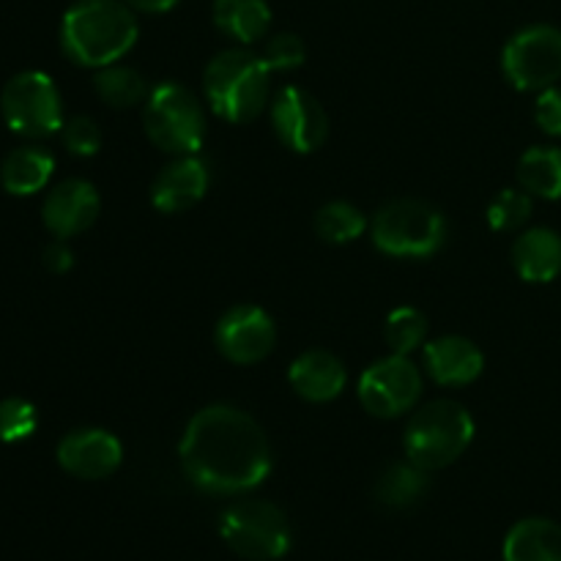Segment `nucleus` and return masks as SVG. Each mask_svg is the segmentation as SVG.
I'll return each mask as SVG.
<instances>
[{"label":"nucleus","mask_w":561,"mask_h":561,"mask_svg":"<svg viewBox=\"0 0 561 561\" xmlns=\"http://www.w3.org/2000/svg\"><path fill=\"white\" fill-rule=\"evenodd\" d=\"M186 480L214 496H241L263 485L272 471V447L263 427L236 405L197 411L179 444Z\"/></svg>","instance_id":"nucleus-1"},{"label":"nucleus","mask_w":561,"mask_h":561,"mask_svg":"<svg viewBox=\"0 0 561 561\" xmlns=\"http://www.w3.org/2000/svg\"><path fill=\"white\" fill-rule=\"evenodd\" d=\"M140 36L135 9L124 0H77L60 22V47L85 69L113 66Z\"/></svg>","instance_id":"nucleus-2"},{"label":"nucleus","mask_w":561,"mask_h":561,"mask_svg":"<svg viewBox=\"0 0 561 561\" xmlns=\"http://www.w3.org/2000/svg\"><path fill=\"white\" fill-rule=\"evenodd\" d=\"M203 93L219 118L250 124L266 110L272 93V69L263 55L247 47L222 49L203 71Z\"/></svg>","instance_id":"nucleus-3"},{"label":"nucleus","mask_w":561,"mask_h":561,"mask_svg":"<svg viewBox=\"0 0 561 561\" xmlns=\"http://www.w3.org/2000/svg\"><path fill=\"white\" fill-rule=\"evenodd\" d=\"M474 438V420L466 405L455 400H436L416 411L405 427L403 447L411 463L425 471L453 466Z\"/></svg>","instance_id":"nucleus-4"},{"label":"nucleus","mask_w":561,"mask_h":561,"mask_svg":"<svg viewBox=\"0 0 561 561\" xmlns=\"http://www.w3.org/2000/svg\"><path fill=\"white\" fill-rule=\"evenodd\" d=\"M142 126L159 151L186 157L197 153L206 140V113L186 85L164 80L148 93L142 104Z\"/></svg>","instance_id":"nucleus-5"},{"label":"nucleus","mask_w":561,"mask_h":561,"mask_svg":"<svg viewBox=\"0 0 561 561\" xmlns=\"http://www.w3.org/2000/svg\"><path fill=\"white\" fill-rule=\"evenodd\" d=\"M373 244L392 257H431L447 241V219L431 203L398 197L378 208L370 225Z\"/></svg>","instance_id":"nucleus-6"},{"label":"nucleus","mask_w":561,"mask_h":561,"mask_svg":"<svg viewBox=\"0 0 561 561\" xmlns=\"http://www.w3.org/2000/svg\"><path fill=\"white\" fill-rule=\"evenodd\" d=\"M219 537L236 557L277 561L290 551L294 529L283 510L266 499H241L219 518Z\"/></svg>","instance_id":"nucleus-7"},{"label":"nucleus","mask_w":561,"mask_h":561,"mask_svg":"<svg viewBox=\"0 0 561 561\" xmlns=\"http://www.w3.org/2000/svg\"><path fill=\"white\" fill-rule=\"evenodd\" d=\"M0 113L11 131L22 137H49L64 126L58 85L44 71H20L0 93Z\"/></svg>","instance_id":"nucleus-8"},{"label":"nucleus","mask_w":561,"mask_h":561,"mask_svg":"<svg viewBox=\"0 0 561 561\" xmlns=\"http://www.w3.org/2000/svg\"><path fill=\"white\" fill-rule=\"evenodd\" d=\"M510 85L540 93L561 80V31L557 25H529L515 33L502 53Z\"/></svg>","instance_id":"nucleus-9"},{"label":"nucleus","mask_w":561,"mask_h":561,"mask_svg":"<svg viewBox=\"0 0 561 561\" xmlns=\"http://www.w3.org/2000/svg\"><path fill=\"white\" fill-rule=\"evenodd\" d=\"M359 403L378 420H394L416 405L422 394V373L409 356L389 354L373 362L359 378Z\"/></svg>","instance_id":"nucleus-10"},{"label":"nucleus","mask_w":561,"mask_h":561,"mask_svg":"<svg viewBox=\"0 0 561 561\" xmlns=\"http://www.w3.org/2000/svg\"><path fill=\"white\" fill-rule=\"evenodd\" d=\"M272 126L279 142L296 153L318 151L329 137V115L323 104L310 91L296 85L274 93Z\"/></svg>","instance_id":"nucleus-11"},{"label":"nucleus","mask_w":561,"mask_h":561,"mask_svg":"<svg viewBox=\"0 0 561 561\" xmlns=\"http://www.w3.org/2000/svg\"><path fill=\"white\" fill-rule=\"evenodd\" d=\"M214 340L219 354L233 365H257L277 345V327L263 307L236 305L219 318Z\"/></svg>","instance_id":"nucleus-12"},{"label":"nucleus","mask_w":561,"mask_h":561,"mask_svg":"<svg viewBox=\"0 0 561 561\" xmlns=\"http://www.w3.org/2000/svg\"><path fill=\"white\" fill-rule=\"evenodd\" d=\"M124 460V447L102 427H80L58 444V466L77 480H104Z\"/></svg>","instance_id":"nucleus-13"},{"label":"nucleus","mask_w":561,"mask_h":561,"mask_svg":"<svg viewBox=\"0 0 561 561\" xmlns=\"http://www.w3.org/2000/svg\"><path fill=\"white\" fill-rule=\"evenodd\" d=\"M102 211L96 186L85 179H66L53 186L42 206V219L55 239H71L91 228Z\"/></svg>","instance_id":"nucleus-14"},{"label":"nucleus","mask_w":561,"mask_h":561,"mask_svg":"<svg viewBox=\"0 0 561 561\" xmlns=\"http://www.w3.org/2000/svg\"><path fill=\"white\" fill-rule=\"evenodd\" d=\"M206 162L197 153L175 157L173 162L164 164L151 184V201L162 214H181L201 203L208 192Z\"/></svg>","instance_id":"nucleus-15"},{"label":"nucleus","mask_w":561,"mask_h":561,"mask_svg":"<svg viewBox=\"0 0 561 561\" xmlns=\"http://www.w3.org/2000/svg\"><path fill=\"white\" fill-rule=\"evenodd\" d=\"M425 367L433 381L442 387H463L482 376L485 356L469 337L444 334L425 343Z\"/></svg>","instance_id":"nucleus-16"},{"label":"nucleus","mask_w":561,"mask_h":561,"mask_svg":"<svg viewBox=\"0 0 561 561\" xmlns=\"http://www.w3.org/2000/svg\"><path fill=\"white\" fill-rule=\"evenodd\" d=\"M288 381L307 403H329L343 394L348 373L337 356L323 348H312L296 356L288 370Z\"/></svg>","instance_id":"nucleus-17"},{"label":"nucleus","mask_w":561,"mask_h":561,"mask_svg":"<svg viewBox=\"0 0 561 561\" xmlns=\"http://www.w3.org/2000/svg\"><path fill=\"white\" fill-rule=\"evenodd\" d=\"M513 266L524 283H553L561 274V236L551 228H531L515 239Z\"/></svg>","instance_id":"nucleus-18"},{"label":"nucleus","mask_w":561,"mask_h":561,"mask_svg":"<svg viewBox=\"0 0 561 561\" xmlns=\"http://www.w3.org/2000/svg\"><path fill=\"white\" fill-rule=\"evenodd\" d=\"M55 173V157L47 148L22 146L14 148L0 164V184L9 195L27 197L42 192Z\"/></svg>","instance_id":"nucleus-19"},{"label":"nucleus","mask_w":561,"mask_h":561,"mask_svg":"<svg viewBox=\"0 0 561 561\" xmlns=\"http://www.w3.org/2000/svg\"><path fill=\"white\" fill-rule=\"evenodd\" d=\"M504 561H561V526L548 518H524L504 537Z\"/></svg>","instance_id":"nucleus-20"},{"label":"nucleus","mask_w":561,"mask_h":561,"mask_svg":"<svg viewBox=\"0 0 561 561\" xmlns=\"http://www.w3.org/2000/svg\"><path fill=\"white\" fill-rule=\"evenodd\" d=\"M214 25L241 47H250L272 27V9L266 0H214Z\"/></svg>","instance_id":"nucleus-21"},{"label":"nucleus","mask_w":561,"mask_h":561,"mask_svg":"<svg viewBox=\"0 0 561 561\" xmlns=\"http://www.w3.org/2000/svg\"><path fill=\"white\" fill-rule=\"evenodd\" d=\"M520 190L542 201H559L561 197V148L559 146H535L520 157L518 162Z\"/></svg>","instance_id":"nucleus-22"},{"label":"nucleus","mask_w":561,"mask_h":561,"mask_svg":"<svg viewBox=\"0 0 561 561\" xmlns=\"http://www.w3.org/2000/svg\"><path fill=\"white\" fill-rule=\"evenodd\" d=\"M427 488H431L427 471L405 460V463H392L383 469L376 482V499L389 510H409L425 496Z\"/></svg>","instance_id":"nucleus-23"},{"label":"nucleus","mask_w":561,"mask_h":561,"mask_svg":"<svg viewBox=\"0 0 561 561\" xmlns=\"http://www.w3.org/2000/svg\"><path fill=\"white\" fill-rule=\"evenodd\" d=\"M93 88H96L99 99L115 110H129L137 107V104H146L148 93H151L140 71L118 64L99 69L96 77H93Z\"/></svg>","instance_id":"nucleus-24"},{"label":"nucleus","mask_w":561,"mask_h":561,"mask_svg":"<svg viewBox=\"0 0 561 561\" xmlns=\"http://www.w3.org/2000/svg\"><path fill=\"white\" fill-rule=\"evenodd\" d=\"M367 217L345 201H332L316 214V233L321 236L327 244H348L365 236Z\"/></svg>","instance_id":"nucleus-25"},{"label":"nucleus","mask_w":561,"mask_h":561,"mask_svg":"<svg viewBox=\"0 0 561 561\" xmlns=\"http://www.w3.org/2000/svg\"><path fill=\"white\" fill-rule=\"evenodd\" d=\"M383 340H387L392 354H414L427 340L425 312L416 310V307H398V310H392L387 316V323H383Z\"/></svg>","instance_id":"nucleus-26"},{"label":"nucleus","mask_w":561,"mask_h":561,"mask_svg":"<svg viewBox=\"0 0 561 561\" xmlns=\"http://www.w3.org/2000/svg\"><path fill=\"white\" fill-rule=\"evenodd\" d=\"M531 208H535V203L526 190H502L488 206V225L499 233L518 230L529 222Z\"/></svg>","instance_id":"nucleus-27"},{"label":"nucleus","mask_w":561,"mask_h":561,"mask_svg":"<svg viewBox=\"0 0 561 561\" xmlns=\"http://www.w3.org/2000/svg\"><path fill=\"white\" fill-rule=\"evenodd\" d=\"M38 427V411L31 400H0V442L20 444L31 438Z\"/></svg>","instance_id":"nucleus-28"},{"label":"nucleus","mask_w":561,"mask_h":561,"mask_svg":"<svg viewBox=\"0 0 561 561\" xmlns=\"http://www.w3.org/2000/svg\"><path fill=\"white\" fill-rule=\"evenodd\" d=\"M60 137H64L66 151L82 159L96 157L99 148H102V129H99L96 121L88 118V115H75V118L64 121Z\"/></svg>","instance_id":"nucleus-29"},{"label":"nucleus","mask_w":561,"mask_h":561,"mask_svg":"<svg viewBox=\"0 0 561 561\" xmlns=\"http://www.w3.org/2000/svg\"><path fill=\"white\" fill-rule=\"evenodd\" d=\"M263 60L272 71H294L307 60V47L296 33H277L266 42Z\"/></svg>","instance_id":"nucleus-30"},{"label":"nucleus","mask_w":561,"mask_h":561,"mask_svg":"<svg viewBox=\"0 0 561 561\" xmlns=\"http://www.w3.org/2000/svg\"><path fill=\"white\" fill-rule=\"evenodd\" d=\"M535 121L546 135L561 137V88L551 85L540 91L535 102Z\"/></svg>","instance_id":"nucleus-31"},{"label":"nucleus","mask_w":561,"mask_h":561,"mask_svg":"<svg viewBox=\"0 0 561 561\" xmlns=\"http://www.w3.org/2000/svg\"><path fill=\"white\" fill-rule=\"evenodd\" d=\"M44 266L49 268L53 274H64L75 266V252L69 250L66 239H55L53 244L44 247Z\"/></svg>","instance_id":"nucleus-32"},{"label":"nucleus","mask_w":561,"mask_h":561,"mask_svg":"<svg viewBox=\"0 0 561 561\" xmlns=\"http://www.w3.org/2000/svg\"><path fill=\"white\" fill-rule=\"evenodd\" d=\"M135 11H146V14H164V11L175 9L181 0H124Z\"/></svg>","instance_id":"nucleus-33"}]
</instances>
